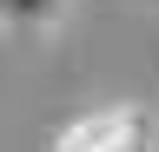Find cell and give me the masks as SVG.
Listing matches in <instances>:
<instances>
[{
  "mask_svg": "<svg viewBox=\"0 0 159 152\" xmlns=\"http://www.w3.org/2000/svg\"><path fill=\"white\" fill-rule=\"evenodd\" d=\"M146 145H152V112L139 99H119V106L73 112V119L53 132L47 152H146Z\"/></svg>",
  "mask_w": 159,
  "mask_h": 152,
  "instance_id": "cell-1",
  "label": "cell"
},
{
  "mask_svg": "<svg viewBox=\"0 0 159 152\" xmlns=\"http://www.w3.org/2000/svg\"><path fill=\"white\" fill-rule=\"evenodd\" d=\"M139 7H152V13H159V0H139Z\"/></svg>",
  "mask_w": 159,
  "mask_h": 152,
  "instance_id": "cell-3",
  "label": "cell"
},
{
  "mask_svg": "<svg viewBox=\"0 0 159 152\" xmlns=\"http://www.w3.org/2000/svg\"><path fill=\"white\" fill-rule=\"evenodd\" d=\"M66 27V0H0V33L13 40H47Z\"/></svg>",
  "mask_w": 159,
  "mask_h": 152,
  "instance_id": "cell-2",
  "label": "cell"
}]
</instances>
